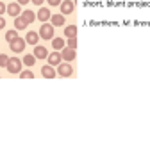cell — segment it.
Segmentation results:
<instances>
[{"instance_id":"obj_15","label":"cell","mask_w":150,"mask_h":157,"mask_svg":"<svg viewBox=\"0 0 150 157\" xmlns=\"http://www.w3.org/2000/svg\"><path fill=\"white\" fill-rule=\"evenodd\" d=\"M52 47H54V50H63L66 47V43L63 38H52Z\"/></svg>"},{"instance_id":"obj_14","label":"cell","mask_w":150,"mask_h":157,"mask_svg":"<svg viewBox=\"0 0 150 157\" xmlns=\"http://www.w3.org/2000/svg\"><path fill=\"white\" fill-rule=\"evenodd\" d=\"M27 25H29V23H27L25 20L21 18V16H16V18H14V29H16V30L27 29Z\"/></svg>"},{"instance_id":"obj_22","label":"cell","mask_w":150,"mask_h":157,"mask_svg":"<svg viewBox=\"0 0 150 157\" xmlns=\"http://www.w3.org/2000/svg\"><path fill=\"white\" fill-rule=\"evenodd\" d=\"M66 47H70V48H77V38H68Z\"/></svg>"},{"instance_id":"obj_24","label":"cell","mask_w":150,"mask_h":157,"mask_svg":"<svg viewBox=\"0 0 150 157\" xmlns=\"http://www.w3.org/2000/svg\"><path fill=\"white\" fill-rule=\"evenodd\" d=\"M6 9H7V6H6L2 0H0V14H4V13H6Z\"/></svg>"},{"instance_id":"obj_23","label":"cell","mask_w":150,"mask_h":157,"mask_svg":"<svg viewBox=\"0 0 150 157\" xmlns=\"http://www.w3.org/2000/svg\"><path fill=\"white\" fill-rule=\"evenodd\" d=\"M47 2H48V6L56 7V6H61V2H63V0H47Z\"/></svg>"},{"instance_id":"obj_2","label":"cell","mask_w":150,"mask_h":157,"mask_svg":"<svg viewBox=\"0 0 150 157\" xmlns=\"http://www.w3.org/2000/svg\"><path fill=\"white\" fill-rule=\"evenodd\" d=\"M40 38L41 39H52L54 38V25H52V23H43V25H41Z\"/></svg>"},{"instance_id":"obj_20","label":"cell","mask_w":150,"mask_h":157,"mask_svg":"<svg viewBox=\"0 0 150 157\" xmlns=\"http://www.w3.org/2000/svg\"><path fill=\"white\" fill-rule=\"evenodd\" d=\"M7 63H9V56H6V54H0V66H7Z\"/></svg>"},{"instance_id":"obj_18","label":"cell","mask_w":150,"mask_h":157,"mask_svg":"<svg viewBox=\"0 0 150 157\" xmlns=\"http://www.w3.org/2000/svg\"><path fill=\"white\" fill-rule=\"evenodd\" d=\"M64 36L66 38H77V27L75 25H68L64 29Z\"/></svg>"},{"instance_id":"obj_1","label":"cell","mask_w":150,"mask_h":157,"mask_svg":"<svg viewBox=\"0 0 150 157\" xmlns=\"http://www.w3.org/2000/svg\"><path fill=\"white\" fill-rule=\"evenodd\" d=\"M7 71L9 73H20L21 71V59L18 57H9V63H7Z\"/></svg>"},{"instance_id":"obj_17","label":"cell","mask_w":150,"mask_h":157,"mask_svg":"<svg viewBox=\"0 0 150 157\" xmlns=\"http://www.w3.org/2000/svg\"><path fill=\"white\" fill-rule=\"evenodd\" d=\"M25 66H34V63H36V56L34 54H27V56H23V61H21Z\"/></svg>"},{"instance_id":"obj_10","label":"cell","mask_w":150,"mask_h":157,"mask_svg":"<svg viewBox=\"0 0 150 157\" xmlns=\"http://www.w3.org/2000/svg\"><path fill=\"white\" fill-rule=\"evenodd\" d=\"M73 7H75V6H73L71 0H63V2H61V13H63V14H71V13H73Z\"/></svg>"},{"instance_id":"obj_12","label":"cell","mask_w":150,"mask_h":157,"mask_svg":"<svg viewBox=\"0 0 150 157\" xmlns=\"http://www.w3.org/2000/svg\"><path fill=\"white\" fill-rule=\"evenodd\" d=\"M50 16H52V14H50V11L47 9V7H41V9L38 11V14H36V18L40 20V21H48Z\"/></svg>"},{"instance_id":"obj_9","label":"cell","mask_w":150,"mask_h":157,"mask_svg":"<svg viewBox=\"0 0 150 157\" xmlns=\"http://www.w3.org/2000/svg\"><path fill=\"white\" fill-rule=\"evenodd\" d=\"M34 56H36V59H47L48 57V50L45 47H41V45H34Z\"/></svg>"},{"instance_id":"obj_27","label":"cell","mask_w":150,"mask_h":157,"mask_svg":"<svg viewBox=\"0 0 150 157\" xmlns=\"http://www.w3.org/2000/svg\"><path fill=\"white\" fill-rule=\"evenodd\" d=\"M30 0H18V4H20V6H25V4H29Z\"/></svg>"},{"instance_id":"obj_4","label":"cell","mask_w":150,"mask_h":157,"mask_svg":"<svg viewBox=\"0 0 150 157\" xmlns=\"http://www.w3.org/2000/svg\"><path fill=\"white\" fill-rule=\"evenodd\" d=\"M57 73H59L61 77H71L73 75V68L68 63H61L59 66H57Z\"/></svg>"},{"instance_id":"obj_19","label":"cell","mask_w":150,"mask_h":157,"mask_svg":"<svg viewBox=\"0 0 150 157\" xmlns=\"http://www.w3.org/2000/svg\"><path fill=\"white\" fill-rule=\"evenodd\" d=\"M16 38H18V30H16V29H11V30H7V32H6V41H7V43L14 41Z\"/></svg>"},{"instance_id":"obj_7","label":"cell","mask_w":150,"mask_h":157,"mask_svg":"<svg viewBox=\"0 0 150 157\" xmlns=\"http://www.w3.org/2000/svg\"><path fill=\"white\" fill-rule=\"evenodd\" d=\"M48 64H52V66H59L61 63H63V57H61V54L57 52V50H54L52 54H48Z\"/></svg>"},{"instance_id":"obj_6","label":"cell","mask_w":150,"mask_h":157,"mask_svg":"<svg viewBox=\"0 0 150 157\" xmlns=\"http://www.w3.org/2000/svg\"><path fill=\"white\" fill-rule=\"evenodd\" d=\"M6 13H7L9 16H14V18H16V16H20V14H21L20 4H18V2H13V4H9V6H7V9H6Z\"/></svg>"},{"instance_id":"obj_25","label":"cell","mask_w":150,"mask_h":157,"mask_svg":"<svg viewBox=\"0 0 150 157\" xmlns=\"http://www.w3.org/2000/svg\"><path fill=\"white\" fill-rule=\"evenodd\" d=\"M30 2H32V4H36V6H41L45 0H30Z\"/></svg>"},{"instance_id":"obj_5","label":"cell","mask_w":150,"mask_h":157,"mask_svg":"<svg viewBox=\"0 0 150 157\" xmlns=\"http://www.w3.org/2000/svg\"><path fill=\"white\" fill-rule=\"evenodd\" d=\"M61 57H63V61H66V63L73 61V59H75V48L64 47V48L61 50Z\"/></svg>"},{"instance_id":"obj_13","label":"cell","mask_w":150,"mask_h":157,"mask_svg":"<svg viewBox=\"0 0 150 157\" xmlns=\"http://www.w3.org/2000/svg\"><path fill=\"white\" fill-rule=\"evenodd\" d=\"M50 20H52V25H54V27H61V25H64V14H63V13H61V14H52Z\"/></svg>"},{"instance_id":"obj_3","label":"cell","mask_w":150,"mask_h":157,"mask_svg":"<svg viewBox=\"0 0 150 157\" xmlns=\"http://www.w3.org/2000/svg\"><path fill=\"white\" fill-rule=\"evenodd\" d=\"M25 45H27V41H25L23 38H16L14 41H11V43H9V48L13 50L14 54H20V52H23Z\"/></svg>"},{"instance_id":"obj_21","label":"cell","mask_w":150,"mask_h":157,"mask_svg":"<svg viewBox=\"0 0 150 157\" xmlns=\"http://www.w3.org/2000/svg\"><path fill=\"white\" fill-rule=\"evenodd\" d=\"M18 75H20V78H32V77H34V73H32V71H29V70H25V71H20Z\"/></svg>"},{"instance_id":"obj_11","label":"cell","mask_w":150,"mask_h":157,"mask_svg":"<svg viewBox=\"0 0 150 157\" xmlns=\"http://www.w3.org/2000/svg\"><path fill=\"white\" fill-rule=\"evenodd\" d=\"M25 41H27V45H38V41H40V32L29 30L27 36H25Z\"/></svg>"},{"instance_id":"obj_26","label":"cell","mask_w":150,"mask_h":157,"mask_svg":"<svg viewBox=\"0 0 150 157\" xmlns=\"http://www.w3.org/2000/svg\"><path fill=\"white\" fill-rule=\"evenodd\" d=\"M4 27H6V20L0 18V29H4Z\"/></svg>"},{"instance_id":"obj_8","label":"cell","mask_w":150,"mask_h":157,"mask_svg":"<svg viewBox=\"0 0 150 157\" xmlns=\"http://www.w3.org/2000/svg\"><path fill=\"white\" fill-rule=\"evenodd\" d=\"M41 75H43L45 78H54L56 75H57V71L54 70L52 64H47V66H43V68H41Z\"/></svg>"},{"instance_id":"obj_16","label":"cell","mask_w":150,"mask_h":157,"mask_svg":"<svg viewBox=\"0 0 150 157\" xmlns=\"http://www.w3.org/2000/svg\"><path fill=\"white\" fill-rule=\"evenodd\" d=\"M21 18L25 20V21H27V23H32V21H34V20H36V13H32V11H23V13H21L20 14Z\"/></svg>"}]
</instances>
